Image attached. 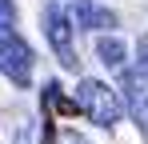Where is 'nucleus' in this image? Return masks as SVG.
<instances>
[{
	"label": "nucleus",
	"instance_id": "f257e3e1",
	"mask_svg": "<svg viewBox=\"0 0 148 144\" xmlns=\"http://www.w3.org/2000/svg\"><path fill=\"white\" fill-rule=\"evenodd\" d=\"M76 108L92 120V124H100V128H112V124L120 120V112H124L120 96L112 92L108 84H100V80H80V88H76Z\"/></svg>",
	"mask_w": 148,
	"mask_h": 144
},
{
	"label": "nucleus",
	"instance_id": "f03ea898",
	"mask_svg": "<svg viewBox=\"0 0 148 144\" xmlns=\"http://www.w3.org/2000/svg\"><path fill=\"white\" fill-rule=\"evenodd\" d=\"M72 16H68V8H64V0H48L44 4V32H48V44L52 52L60 56V64L64 68H76L80 60H76V44H72Z\"/></svg>",
	"mask_w": 148,
	"mask_h": 144
},
{
	"label": "nucleus",
	"instance_id": "7ed1b4c3",
	"mask_svg": "<svg viewBox=\"0 0 148 144\" xmlns=\"http://www.w3.org/2000/svg\"><path fill=\"white\" fill-rule=\"evenodd\" d=\"M0 72L12 84H28L32 80V48L24 44V36L0 28Z\"/></svg>",
	"mask_w": 148,
	"mask_h": 144
},
{
	"label": "nucleus",
	"instance_id": "20e7f679",
	"mask_svg": "<svg viewBox=\"0 0 148 144\" xmlns=\"http://www.w3.org/2000/svg\"><path fill=\"white\" fill-rule=\"evenodd\" d=\"M68 16H72L76 28H88V32H100V28H116V12L100 8L96 0H64Z\"/></svg>",
	"mask_w": 148,
	"mask_h": 144
},
{
	"label": "nucleus",
	"instance_id": "39448f33",
	"mask_svg": "<svg viewBox=\"0 0 148 144\" xmlns=\"http://www.w3.org/2000/svg\"><path fill=\"white\" fill-rule=\"evenodd\" d=\"M96 56L108 64V68H124V44L116 36H100L96 40Z\"/></svg>",
	"mask_w": 148,
	"mask_h": 144
},
{
	"label": "nucleus",
	"instance_id": "423d86ee",
	"mask_svg": "<svg viewBox=\"0 0 148 144\" xmlns=\"http://www.w3.org/2000/svg\"><path fill=\"white\" fill-rule=\"evenodd\" d=\"M12 24H16V4L0 0V28H12Z\"/></svg>",
	"mask_w": 148,
	"mask_h": 144
},
{
	"label": "nucleus",
	"instance_id": "0eeeda50",
	"mask_svg": "<svg viewBox=\"0 0 148 144\" xmlns=\"http://www.w3.org/2000/svg\"><path fill=\"white\" fill-rule=\"evenodd\" d=\"M136 52H140V68L148 72V36H140V44H136Z\"/></svg>",
	"mask_w": 148,
	"mask_h": 144
},
{
	"label": "nucleus",
	"instance_id": "6e6552de",
	"mask_svg": "<svg viewBox=\"0 0 148 144\" xmlns=\"http://www.w3.org/2000/svg\"><path fill=\"white\" fill-rule=\"evenodd\" d=\"M64 144H84V140H80V136H68V140H64Z\"/></svg>",
	"mask_w": 148,
	"mask_h": 144
},
{
	"label": "nucleus",
	"instance_id": "1a4fd4ad",
	"mask_svg": "<svg viewBox=\"0 0 148 144\" xmlns=\"http://www.w3.org/2000/svg\"><path fill=\"white\" fill-rule=\"evenodd\" d=\"M144 124H148V100H144Z\"/></svg>",
	"mask_w": 148,
	"mask_h": 144
}]
</instances>
